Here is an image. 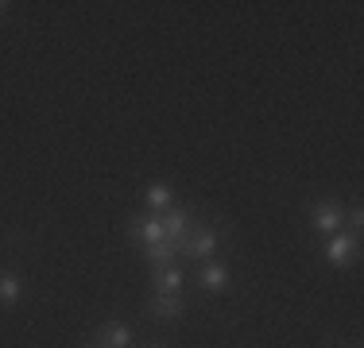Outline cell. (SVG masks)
<instances>
[{
    "mask_svg": "<svg viewBox=\"0 0 364 348\" xmlns=\"http://www.w3.org/2000/svg\"><path fill=\"white\" fill-rule=\"evenodd\" d=\"M310 224H314L318 232H341V224H345V205H337V202H318L314 205V213H310Z\"/></svg>",
    "mask_w": 364,
    "mask_h": 348,
    "instance_id": "cell-4",
    "label": "cell"
},
{
    "mask_svg": "<svg viewBox=\"0 0 364 348\" xmlns=\"http://www.w3.org/2000/svg\"><path fill=\"white\" fill-rule=\"evenodd\" d=\"M4 12H8V4H4V0H0V20H4Z\"/></svg>",
    "mask_w": 364,
    "mask_h": 348,
    "instance_id": "cell-13",
    "label": "cell"
},
{
    "mask_svg": "<svg viewBox=\"0 0 364 348\" xmlns=\"http://www.w3.org/2000/svg\"><path fill=\"white\" fill-rule=\"evenodd\" d=\"M147 348H163V344H147Z\"/></svg>",
    "mask_w": 364,
    "mask_h": 348,
    "instance_id": "cell-14",
    "label": "cell"
},
{
    "mask_svg": "<svg viewBox=\"0 0 364 348\" xmlns=\"http://www.w3.org/2000/svg\"><path fill=\"white\" fill-rule=\"evenodd\" d=\"M198 283H202L205 294L229 290V267H225L221 259H210V263H202V275H198Z\"/></svg>",
    "mask_w": 364,
    "mask_h": 348,
    "instance_id": "cell-8",
    "label": "cell"
},
{
    "mask_svg": "<svg viewBox=\"0 0 364 348\" xmlns=\"http://www.w3.org/2000/svg\"><path fill=\"white\" fill-rule=\"evenodd\" d=\"M144 202H147V213H167V209L175 205V190H171L167 182H151Z\"/></svg>",
    "mask_w": 364,
    "mask_h": 348,
    "instance_id": "cell-10",
    "label": "cell"
},
{
    "mask_svg": "<svg viewBox=\"0 0 364 348\" xmlns=\"http://www.w3.org/2000/svg\"><path fill=\"white\" fill-rule=\"evenodd\" d=\"M349 348H357V344H349Z\"/></svg>",
    "mask_w": 364,
    "mask_h": 348,
    "instance_id": "cell-15",
    "label": "cell"
},
{
    "mask_svg": "<svg viewBox=\"0 0 364 348\" xmlns=\"http://www.w3.org/2000/svg\"><path fill=\"white\" fill-rule=\"evenodd\" d=\"M144 256H147V263H151V267H167V263H175L178 248H175L171 240H163V244H151V248H144Z\"/></svg>",
    "mask_w": 364,
    "mask_h": 348,
    "instance_id": "cell-12",
    "label": "cell"
},
{
    "mask_svg": "<svg viewBox=\"0 0 364 348\" xmlns=\"http://www.w3.org/2000/svg\"><path fill=\"white\" fill-rule=\"evenodd\" d=\"M218 244H221V232L218 229L194 221V229H190L186 236H182V244H178V256L198 259V263H210V259L218 256Z\"/></svg>",
    "mask_w": 364,
    "mask_h": 348,
    "instance_id": "cell-1",
    "label": "cell"
},
{
    "mask_svg": "<svg viewBox=\"0 0 364 348\" xmlns=\"http://www.w3.org/2000/svg\"><path fill=\"white\" fill-rule=\"evenodd\" d=\"M151 286H155V294H182V286H186V271H182L178 263L151 267Z\"/></svg>",
    "mask_w": 364,
    "mask_h": 348,
    "instance_id": "cell-5",
    "label": "cell"
},
{
    "mask_svg": "<svg viewBox=\"0 0 364 348\" xmlns=\"http://www.w3.org/2000/svg\"><path fill=\"white\" fill-rule=\"evenodd\" d=\"M23 294V278L16 271H0V306H16Z\"/></svg>",
    "mask_w": 364,
    "mask_h": 348,
    "instance_id": "cell-11",
    "label": "cell"
},
{
    "mask_svg": "<svg viewBox=\"0 0 364 348\" xmlns=\"http://www.w3.org/2000/svg\"><path fill=\"white\" fill-rule=\"evenodd\" d=\"M93 348H132V329L120 325V321H109V325L97 329V344Z\"/></svg>",
    "mask_w": 364,
    "mask_h": 348,
    "instance_id": "cell-9",
    "label": "cell"
},
{
    "mask_svg": "<svg viewBox=\"0 0 364 348\" xmlns=\"http://www.w3.org/2000/svg\"><path fill=\"white\" fill-rule=\"evenodd\" d=\"M182 310H186V298H182V294H151V298H147V313H151L155 321H175V317H182Z\"/></svg>",
    "mask_w": 364,
    "mask_h": 348,
    "instance_id": "cell-6",
    "label": "cell"
},
{
    "mask_svg": "<svg viewBox=\"0 0 364 348\" xmlns=\"http://www.w3.org/2000/svg\"><path fill=\"white\" fill-rule=\"evenodd\" d=\"M128 236L136 244H144V248H151V244H163L167 240V229H163V213H140L128 221Z\"/></svg>",
    "mask_w": 364,
    "mask_h": 348,
    "instance_id": "cell-3",
    "label": "cell"
},
{
    "mask_svg": "<svg viewBox=\"0 0 364 348\" xmlns=\"http://www.w3.org/2000/svg\"><path fill=\"white\" fill-rule=\"evenodd\" d=\"M357 248H360V232H333L329 236V244H326V263L329 267H349L353 259H357Z\"/></svg>",
    "mask_w": 364,
    "mask_h": 348,
    "instance_id": "cell-2",
    "label": "cell"
},
{
    "mask_svg": "<svg viewBox=\"0 0 364 348\" xmlns=\"http://www.w3.org/2000/svg\"><path fill=\"white\" fill-rule=\"evenodd\" d=\"M163 229H167V240L178 248L182 236L194 229V213H190V209H182V205H171L167 213H163Z\"/></svg>",
    "mask_w": 364,
    "mask_h": 348,
    "instance_id": "cell-7",
    "label": "cell"
}]
</instances>
